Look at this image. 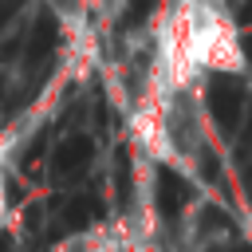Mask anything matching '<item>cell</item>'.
<instances>
[{
  "instance_id": "cell-4",
  "label": "cell",
  "mask_w": 252,
  "mask_h": 252,
  "mask_svg": "<svg viewBox=\"0 0 252 252\" xmlns=\"http://www.w3.org/2000/svg\"><path fill=\"white\" fill-rule=\"evenodd\" d=\"M16 16V0H0V28H8Z\"/></svg>"
},
{
  "instance_id": "cell-1",
  "label": "cell",
  "mask_w": 252,
  "mask_h": 252,
  "mask_svg": "<svg viewBox=\"0 0 252 252\" xmlns=\"http://www.w3.org/2000/svg\"><path fill=\"white\" fill-rule=\"evenodd\" d=\"M244 102H248V91L236 79V71H213V83L205 91V106H209V114H213V122L220 130H236L240 126Z\"/></svg>"
},
{
  "instance_id": "cell-2",
  "label": "cell",
  "mask_w": 252,
  "mask_h": 252,
  "mask_svg": "<svg viewBox=\"0 0 252 252\" xmlns=\"http://www.w3.org/2000/svg\"><path fill=\"white\" fill-rule=\"evenodd\" d=\"M189 205H193V181H189L185 173L161 165L158 177H154V209H158L165 220H181V217L189 213Z\"/></svg>"
},
{
  "instance_id": "cell-3",
  "label": "cell",
  "mask_w": 252,
  "mask_h": 252,
  "mask_svg": "<svg viewBox=\"0 0 252 252\" xmlns=\"http://www.w3.org/2000/svg\"><path fill=\"white\" fill-rule=\"evenodd\" d=\"M91 165H94V138H87V134L63 138V142L55 146V154H51V173L63 177V181L83 177Z\"/></svg>"
},
{
  "instance_id": "cell-7",
  "label": "cell",
  "mask_w": 252,
  "mask_h": 252,
  "mask_svg": "<svg viewBox=\"0 0 252 252\" xmlns=\"http://www.w3.org/2000/svg\"><path fill=\"white\" fill-rule=\"evenodd\" d=\"M240 16H244V20L252 24V0H244V8H240Z\"/></svg>"
},
{
  "instance_id": "cell-6",
  "label": "cell",
  "mask_w": 252,
  "mask_h": 252,
  "mask_svg": "<svg viewBox=\"0 0 252 252\" xmlns=\"http://www.w3.org/2000/svg\"><path fill=\"white\" fill-rule=\"evenodd\" d=\"M75 4H79V0H55V8H63V12H71Z\"/></svg>"
},
{
  "instance_id": "cell-5",
  "label": "cell",
  "mask_w": 252,
  "mask_h": 252,
  "mask_svg": "<svg viewBox=\"0 0 252 252\" xmlns=\"http://www.w3.org/2000/svg\"><path fill=\"white\" fill-rule=\"evenodd\" d=\"M244 193H248V205H252V161H248V169H244Z\"/></svg>"
}]
</instances>
